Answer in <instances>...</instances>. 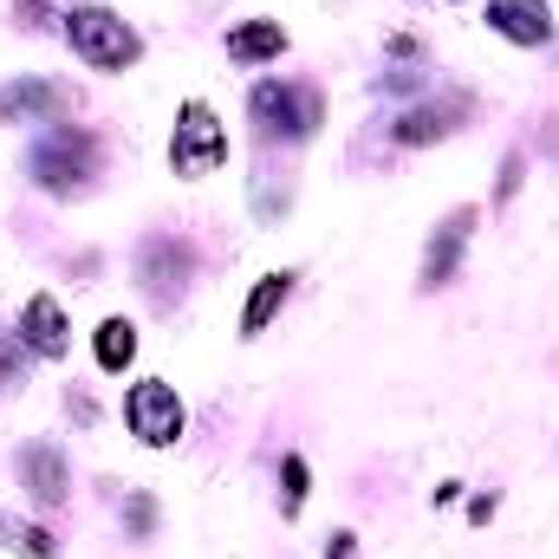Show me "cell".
I'll use <instances>...</instances> for the list:
<instances>
[{"label": "cell", "instance_id": "obj_7", "mask_svg": "<svg viewBox=\"0 0 559 559\" xmlns=\"http://www.w3.org/2000/svg\"><path fill=\"white\" fill-rule=\"evenodd\" d=\"M468 235H475V209H455V215L436 228V241L423 248V286H449V280H455Z\"/></svg>", "mask_w": 559, "mask_h": 559}, {"label": "cell", "instance_id": "obj_19", "mask_svg": "<svg viewBox=\"0 0 559 559\" xmlns=\"http://www.w3.org/2000/svg\"><path fill=\"white\" fill-rule=\"evenodd\" d=\"M13 358H20V332L0 338V384H13Z\"/></svg>", "mask_w": 559, "mask_h": 559}, {"label": "cell", "instance_id": "obj_16", "mask_svg": "<svg viewBox=\"0 0 559 559\" xmlns=\"http://www.w3.org/2000/svg\"><path fill=\"white\" fill-rule=\"evenodd\" d=\"M280 481H286V514H299V508H306V462L286 455V462H280Z\"/></svg>", "mask_w": 559, "mask_h": 559}, {"label": "cell", "instance_id": "obj_14", "mask_svg": "<svg viewBox=\"0 0 559 559\" xmlns=\"http://www.w3.org/2000/svg\"><path fill=\"white\" fill-rule=\"evenodd\" d=\"M131 358H138V325L131 319H105L98 325V365L105 371H124Z\"/></svg>", "mask_w": 559, "mask_h": 559}, {"label": "cell", "instance_id": "obj_4", "mask_svg": "<svg viewBox=\"0 0 559 559\" xmlns=\"http://www.w3.org/2000/svg\"><path fill=\"white\" fill-rule=\"evenodd\" d=\"M92 169H98V143H92V131H79V124H52L39 138V150H33V176L46 189H72Z\"/></svg>", "mask_w": 559, "mask_h": 559}, {"label": "cell", "instance_id": "obj_9", "mask_svg": "<svg viewBox=\"0 0 559 559\" xmlns=\"http://www.w3.org/2000/svg\"><path fill=\"white\" fill-rule=\"evenodd\" d=\"M488 26L514 46H547L554 39V13L547 0H488Z\"/></svg>", "mask_w": 559, "mask_h": 559}, {"label": "cell", "instance_id": "obj_8", "mask_svg": "<svg viewBox=\"0 0 559 559\" xmlns=\"http://www.w3.org/2000/svg\"><path fill=\"white\" fill-rule=\"evenodd\" d=\"M20 488H26L39 508H59V501H66L72 475H66V455H59V442H33V449L20 455Z\"/></svg>", "mask_w": 559, "mask_h": 559}, {"label": "cell", "instance_id": "obj_18", "mask_svg": "<svg viewBox=\"0 0 559 559\" xmlns=\"http://www.w3.org/2000/svg\"><path fill=\"white\" fill-rule=\"evenodd\" d=\"M521 169H527V163H521V156H508V169H501V195H495V202H508V195L521 189Z\"/></svg>", "mask_w": 559, "mask_h": 559}, {"label": "cell", "instance_id": "obj_15", "mask_svg": "<svg viewBox=\"0 0 559 559\" xmlns=\"http://www.w3.org/2000/svg\"><path fill=\"white\" fill-rule=\"evenodd\" d=\"M182 267H189V254H182L176 241H163V235H156V241L143 248V280H150L156 293H163L169 280H182Z\"/></svg>", "mask_w": 559, "mask_h": 559}, {"label": "cell", "instance_id": "obj_20", "mask_svg": "<svg viewBox=\"0 0 559 559\" xmlns=\"http://www.w3.org/2000/svg\"><path fill=\"white\" fill-rule=\"evenodd\" d=\"M358 547H352V534H332V547H325V559H352Z\"/></svg>", "mask_w": 559, "mask_h": 559}, {"label": "cell", "instance_id": "obj_6", "mask_svg": "<svg viewBox=\"0 0 559 559\" xmlns=\"http://www.w3.org/2000/svg\"><path fill=\"white\" fill-rule=\"evenodd\" d=\"M20 345L39 352V358H66L72 352V325H66V306L52 293H33L20 306Z\"/></svg>", "mask_w": 559, "mask_h": 559}, {"label": "cell", "instance_id": "obj_17", "mask_svg": "<svg viewBox=\"0 0 559 559\" xmlns=\"http://www.w3.org/2000/svg\"><path fill=\"white\" fill-rule=\"evenodd\" d=\"M13 540H20V554L26 559H52V534H46V527H20Z\"/></svg>", "mask_w": 559, "mask_h": 559}, {"label": "cell", "instance_id": "obj_11", "mask_svg": "<svg viewBox=\"0 0 559 559\" xmlns=\"http://www.w3.org/2000/svg\"><path fill=\"white\" fill-rule=\"evenodd\" d=\"M280 52H286L280 20H248V26L228 33V59H241V66H261V59H280Z\"/></svg>", "mask_w": 559, "mask_h": 559}, {"label": "cell", "instance_id": "obj_3", "mask_svg": "<svg viewBox=\"0 0 559 559\" xmlns=\"http://www.w3.org/2000/svg\"><path fill=\"white\" fill-rule=\"evenodd\" d=\"M124 423H131V436H138L143 449H169L182 436V397H176V384H163V378L131 384L124 391Z\"/></svg>", "mask_w": 559, "mask_h": 559}, {"label": "cell", "instance_id": "obj_10", "mask_svg": "<svg viewBox=\"0 0 559 559\" xmlns=\"http://www.w3.org/2000/svg\"><path fill=\"white\" fill-rule=\"evenodd\" d=\"M66 92L59 85H39V79H26V85H0V118H66Z\"/></svg>", "mask_w": 559, "mask_h": 559}, {"label": "cell", "instance_id": "obj_2", "mask_svg": "<svg viewBox=\"0 0 559 559\" xmlns=\"http://www.w3.org/2000/svg\"><path fill=\"white\" fill-rule=\"evenodd\" d=\"M228 163V131H222V118L202 105V98H189L182 105V118H176V143H169V169L176 176H215Z\"/></svg>", "mask_w": 559, "mask_h": 559}, {"label": "cell", "instance_id": "obj_5", "mask_svg": "<svg viewBox=\"0 0 559 559\" xmlns=\"http://www.w3.org/2000/svg\"><path fill=\"white\" fill-rule=\"evenodd\" d=\"M254 124L280 138H312L319 131V92L312 85H254Z\"/></svg>", "mask_w": 559, "mask_h": 559}, {"label": "cell", "instance_id": "obj_12", "mask_svg": "<svg viewBox=\"0 0 559 559\" xmlns=\"http://www.w3.org/2000/svg\"><path fill=\"white\" fill-rule=\"evenodd\" d=\"M286 293H293V274L254 280V293H248V306H241V338H261V332H267V319L286 306Z\"/></svg>", "mask_w": 559, "mask_h": 559}, {"label": "cell", "instance_id": "obj_1", "mask_svg": "<svg viewBox=\"0 0 559 559\" xmlns=\"http://www.w3.org/2000/svg\"><path fill=\"white\" fill-rule=\"evenodd\" d=\"M66 46H72L92 72H124L143 52L138 33H131L111 7H72V13H66Z\"/></svg>", "mask_w": 559, "mask_h": 559}, {"label": "cell", "instance_id": "obj_13", "mask_svg": "<svg viewBox=\"0 0 559 559\" xmlns=\"http://www.w3.org/2000/svg\"><path fill=\"white\" fill-rule=\"evenodd\" d=\"M455 118H462V105H417V111H404V118L391 124V138H397V143L449 138V131H455Z\"/></svg>", "mask_w": 559, "mask_h": 559}]
</instances>
